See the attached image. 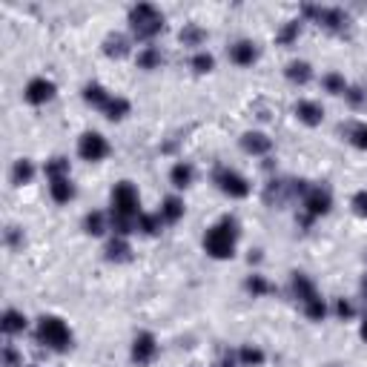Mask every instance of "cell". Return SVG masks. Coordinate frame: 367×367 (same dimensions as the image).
<instances>
[{"instance_id": "obj_2", "label": "cell", "mask_w": 367, "mask_h": 367, "mask_svg": "<svg viewBox=\"0 0 367 367\" xmlns=\"http://www.w3.org/2000/svg\"><path fill=\"white\" fill-rule=\"evenodd\" d=\"M35 336H37V344L49 347L55 353H64V350L72 347V330L66 327V321L58 318V315H43L37 321V333Z\"/></svg>"}, {"instance_id": "obj_33", "label": "cell", "mask_w": 367, "mask_h": 367, "mask_svg": "<svg viewBox=\"0 0 367 367\" xmlns=\"http://www.w3.org/2000/svg\"><path fill=\"white\" fill-rule=\"evenodd\" d=\"M321 86H325L330 95H344V92H347V80L339 72H327L325 78H321Z\"/></svg>"}, {"instance_id": "obj_22", "label": "cell", "mask_w": 367, "mask_h": 367, "mask_svg": "<svg viewBox=\"0 0 367 367\" xmlns=\"http://www.w3.org/2000/svg\"><path fill=\"white\" fill-rule=\"evenodd\" d=\"M244 290L253 296V299H261V296H270V293H275V284H270L261 272H253V275H247V282H244Z\"/></svg>"}, {"instance_id": "obj_44", "label": "cell", "mask_w": 367, "mask_h": 367, "mask_svg": "<svg viewBox=\"0 0 367 367\" xmlns=\"http://www.w3.org/2000/svg\"><path fill=\"white\" fill-rule=\"evenodd\" d=\"M23 367H35V364H23Z\"/></svg>"}, {"instance_id": "obj_1", "label": "cell", "mask_w": 367, "mask_h": 367, "mask_svg": "<svg viewBox=\"0 0 367 367\" xmlns=\"http://www.w3.org/2000/svg\"><path fill=\"white\" fill-rule=\"evenodd\" d=\"M236 241H239V221L224 215L218 224H212L204 236V250L210 258H233L236 255Z\"/></svg>"}, {"instance_id": "obj_32", "label": "cell", "mask_w": 367, "mask_h": 367, "mask_svg": "<svg viewBox=\"0 0 367 367\" xmlns=\"http://www.w3.org/2000/svg\"><path fill=\"white\" fill-rule=\"evenodd\" d=\"M43 172H46V178H64V175H69V158H64V155L49 158V161H46V167H43Z\"/></svg>"}, {"instance_id": "obj_5", "label": "cell", "mask_w": 367, "mask_h": 367, "mask_svg": "<svg viewBox=\"0 0 367 367\" xmlns=\"http://www.w3.org/2000/svg\"><path fill=\"white\" fill-rule=\"evenodd\" d=\"M333 207V195L327 187H321V184H310V190L304 193L301 198V227H310L315 218L327 215Z\"/></svg>"}, {"instance_id": "obj_20", "label": "cell", "mask_w": 367, "mask_h": 367, "mask_svg": "<svg viewBox=\"0 0 367 367\" xmlns=\"http://www.w3.org/2000/svg\"><path fill=\"white\" fill-rule=\"evenodd\" d=\"M83 101L92 104V107H98V109H107V104L112 101V95L101 86V83H86L83 86Z\"/></svg>"}, {"instance_id": "obj_4", "label": "cell", "mask_w": 367, "mask_h": 367, "mask_svg": "<svg viewBox=\"0 0 367 367\" xmlns=\"http://www.w3.org/2000/svg\"><path fill=\"white\" fill-rule=\"evenodd\" d=\"M109 201H112L109 215H115V218L138 221V215H141V210H138V207H141V195H138V190H135L132 181H118L115 187H112Z\"/></svg>"}, {"instance_id": "obj_3", "label": "cell", "mask_w": 367, "mask_h": 367, "mask_svg": "<svg viewBox=\"0 0 367 367\" xmlns=\"http://www.w3.org/2000/svg\"><path fill=\"white\" fill-rule=\"evenodd\" d=\"M129 29L138 40H152L164 29V15L152 4H138L129 9Z\"/></svg>"}, {"instance_id": "obj_34", "label": "cell", "mask_w": 367, "mask_h": 367, "mask_svg": "<svg viewBox=\"0 0 367 367\" xmlns=\"http://www.w3.org/2000/svg\"><path fill=\"white\" fill-rule=\"evenodd\" d=\"M190 66H193L198 75H207V72H212V69H215V58H212L210 52H195V55H193V61H190Z\"/></svg>"}, {"instance_id": "obj_7", "label": "cell", "mask_w": 367, "mask_h": 367, "mask_svg": "<svg viewBox=\"0 0 367 367\" xmlns=\"http://www.w3.org/2000/svg\"><path fill=\"white\" fill-rule=\"evenodd\" d=\"M212 184L229 198H247L250 195V181L236 172V169H229V167H215L212 172Z\"/></svg>"}, {"instance_id": "obj_31", "label": "cell", "mask_w": 367, "mask_h": 367, "mask_svg": "<svg viewBox=\"0 0 367 367\" xmlns=\"http://www.w3.org/2000/svg\"><path fill=\"white\" fill-rule=\"evenodd\" d=\"M181 43L184 46H201L204 40H207V32L198 26V23H184V29H181Z\"/></svg>"}, {"instance_id": "obj_37", "label": "cell", "mask_w": 367, "mask_h": 367, "mask_svg": "<svg viewBox=\"0 0 367 367\" xmlns=\"http://www.w3.org/2000/svg\"><path fill=\"white\" fill-rule=\"evenodd\" d=\"M350 207H353V212H356L359 218H367V190H359V193L353 195Z\"/></svg>"}, {"instance_id": "obj_16", "label": "cell", "mask_w": 367, "mask_h": 367, "mask_svg": "<svg viewBox=\"0 0 367 367\" xmlns=\"http://www.w3.org/2000/svg\"><path fill=\"white\" fill-rule=\"evenodd\" d=\"M296 118L307 126H318L321 121H325V109H321V104L315 101H299L296 104Z\"/></svg>"}, {"instance_id": "obj_29", "label": "cell", "mask_w": 367, "mask_h": 367, "mask_svg": "<svg viewBox=\"0 0 367 367\" xmlns=\"http://www.w3.org/2000/svg\"><path fill=\"white\" fill-rule=\"evenodd\" d=\"M301 35V20H287L282 23V29L275 32V43H282V46H293Z\"/></svg>"}, {"instance_id": "obj_25", "label": "cell", "mask_w": 367, "mask_h": 367, "mask_svg": "<svg viewBox=\"0 0 367 367\" xmlns=\"http://www.w3.org/2000/svg\"><path fill=\"white\" fill-rule=\"evenodd\" d=\"M83 229H86V233L89 236H104L107 233V229H109V218L104 215V212H86L83 215Z\"/></svg>"}, {"instance_id": "obj_10", "label": "cell", "mask_w": 367, "mask_h": 367, "mask_svg": "<svg viewBox=\"0 0 367 367\" xmlns=\"http://www.w3.org/2000/svg\"><path fill=\"white\" fill-rule=\"evenodd\" d=\"M132 361L138 364V367H147V364H152L155 361V356H158V339L152 336V333H138L135 339H132Z\"/></svg>"}, {"instance_id": "obj_15", "label": "cell", "mask_w": 367, "mask_h": 367, "mask_svg": "<svg viewBox=\"0 0 367 367\" xmlns=\"http://www.w3.org/2000/svg\"><path fill=\"white\" fill-rule=\"evenodd\" d=\"M49 195H52L55 204H69V201L75 198V184H72V178H69V175H64V178H49Z\"/></svg>"}, {"instance_id": "obj_35", "label": "cell", "mask_w": 367, "mask_h": 367, "mask_svg": "<svg viewBox=\"0 0 367 367\" xmlns=\"http://www.w3.org/2000/svg\"><path fill=\"white\" fill-rule=\"evenodd\" d=\"M347 141L359 150H367V124H356L347 129Z\"/></svg>"}, {"instance_id": "obj_30", "label": "cell", "mask_w": 367, "mask_h": 367, "mask_svg": "<svg viewBox=\"0 0 367 367\" xmlns=\"http://www.w3.org/2000/svg\"><path fill=\"white\" fill-rule=\"evenodd\" d=\"M129 112H132V104H129L126 98H121V95H112V101H109L107 109H104V115H107L109 121H124Z\"/></svg>"}, {"instance_id": "obj_6", "label": "cell", "mask_w": 367, "mask_h": 367, "mask_svg": "<svg viewBox=\"0 0 367 367\" xmlns=\"http://www.w3.org/2000/svg\"><path fill=\"white\" fill-rule=\"evenodd\" d=\"M301 15L310 18L313 23H318L321 29H327V32H336L342 35L347 26H350V15L339 6H315V4H304L301 6Z\"/></svg>"}, {"instance_id": "obj_13", "label": "cell", "mask_w": 367, "mask_h": 367, "mask_svg": "<svg viewBox=\"0 0 367 367\" xmlns=\"http://www.w3.org/2000/svg\"><path fill=\"white\" fill-rule=\"evenodd\" d=\"M241 150L247 155H270L272 152V141L264 132H244L241 135Z\"/></svg>"}, {"instance_id": "obj_26", "label": "cell", "mask_w": 367, "mask_h": 367, "mask_svg": "<svg viewBox=\"0 0 367 367\" xmlns=\"http://www.w3.org/2000/svg\"><path fill=\"white\" fill-rule=\"evenodd\" d=\"M161 64H164V55H161L158 46H144V49L138 52V66L147 69V72L161 69Z\"/></svg>"}, {"instance_id": "obj_17", "label": "cell", "mask_w": 367, "mask_h": 367, "mask_svg": "<svg viewBox=\"0 0 367 367\" xmlns=\"http://www.w3.org/2000/svg\"><path fill=\"white\" fill-rule=\"evenodd\" d=\"M26 315L20 313V310H6L4 315H0V330H4L6 336H18V333H23L26 330Z\"/></svg>"}, {"instance_id": "obj_36", "label": "cell", "mask_w": 367, "mask_h": 367, "mask_svg": "<svg viewBox=\"0 0 367 367\" xmlns=\"http://www.w3.org/2000/svg\"><path fill=\"white\" fill-rule=\"evenodd\" d=\"M4 241H6V247H12V250H20V247H23V229H20V227H6Z\"/></svg>"}, {"instance_id": "obj_18", "label": "cell", "mask_w": 367, "mask_h": 367, "mask_svg": "<svg viewBox=\"0 0 367 367\" xmlns=\"http://www.w3.org/2000/svg\"><path fill=\"white\" fill-rule=\"evenodd\" d=\"M193 178H195V169H193V164H187V161H178V164L169 169V181H172V187H178V190H187L190 184H193Z\"/></svg>"}, {"instance_id": "obj_42", "label": "cell", "mask_w": 367, "mask_h": 367, "mask_svg": "<svg viewBox=\"0 0 367 367\" xmlns=\"http://www.w3.org/2000/svg\"><path fill=\"white\" fill-rule=\"evenodd\" d=\"M359 336L367 342V315H364V321H361V327H359Z\"/></svg>"}, {"instance_id": "obj_21", "label": "cell", "mask_w": 367, "mask_h": 367, "mask_svg": "<svg viewBox=\"0 0 367 367\" xmlns=\"http://www.w3.org/2000/svg\"><path fill=\"white\" fill-rule=\"evenodd\" d=\"M284 75H287L290 83L304 86V83H310V78H313V66H310L307 61H290L287 69H284Z\"/></svg>"}, {"instance_id": "obj_24", "label": "cell", "mask_w": 367, "mask_h": 367, "mask_svg": "<svg viewBox=\"0 0 367 367\" xmlns=\"http://www.w3.org/2000/svg\"><path fill=\"white\" fill-rule=\"evenodd\" d=\"M236 359H239L241 367H261L267 356H264V350L258 344H241V350H239Z\"/></svg>"}, {"instance_id": "obj_8", "label": "cell", "mask_w": 367, "mask_h": 367, "mask_svg": "<svg viewBox=\"0 0 367 367\" xmlns=\"http://www.w3.org/2000/svg\"><path fill=\"white\" fill-rule=\"evenodd\" d=\"M78 155L89 164H98L109 155V144H107V138L101 132H83L78 138Z\"/></svg>"}, {"instance_id": "obj_11", "label": "cell", "mask_w": 367, "mask_h": 367, "mask_svg": "<svg viewBox=\"0 0 367 367\" xmlns=\"http://www.w3.org/2000/svg\"><path fill=\"white\" fill-rule=\"evenodd\" d=\"M290 290H293V299H296L301 307H307L310 301L321 299V296H318V290H315V284L307 279L304 272H293V279H290Z\"/></svg>"}, {"instance_id": "obj_38", "label": "cell", "mask_w": 367, "mask_h": 367, "mask_svg": "<svg viewBox=\"0 0 367 367\" xmlns=\"http://www.w3.org/2000/svg\"><path fill=\"white\" fill-rule=\"evenodd\" d=\"M333 310H336V315H339V318H344V321L356 315V307H353V304H350L347 299H336V304H333Z\"/></svg>"}, {"instance_id": "obj_19", "label": "cell", "mask_w": 367, "mask_h": 367, "mask_svg": "<svg viewBox=\"0 0 367 367\" xmlns=\"http://www.w3.org/2000/svg\"><path fill=\"white\" fill-rule=\"evenodd\" d=\"M104 253H107V261H115V264H124V261L132 258V247H129V241L121 239V236H115V239L107 244Z\"/></svg>"}, {"instance_id": "obj_43", "label": "cell", "mask_w": 367, "mask_h": 367, "mask_svg": "<svg viewBox=\"0 0 367 367\" xmlns=\"http://www.w3.org/2000/svg\"><path fill=\"white\" fill-rule=\"evenodd\" d=\"M361 296H364V301H367V272H364V279H361Z\"/></svg>"}, {"instance_id": "obj_14", "label": "cell", "mask_w": 367, "mask_h": 367, "mask_svg": "<svg viewBox=\"0 0 367 367\" xmlns=\"http://www.w3.org/2000/svg\"><path fill=\"white\" fill-rule=\"evenodd\" d=\"M104 55H107V58H115V61L126 58V55H129V37L121 35V32H109V35L104 37Z\"/></svg>"}, {"instance_id": "obj_41", "label": "cell", "mask_w": 367, "mask_h": 367, "mask_svg": "<svg viewBox=\"0 0 367 367\" xmlns=\"http://www.w3.org/2000/svg\"><path fill=\"white\" fill-rule=\"evenodd\" d=\"M215 367H241V364H239L236 356H224L221 361H215Z\"/></svg>"}, {"instance_id": "obj_28", "label": "cell", "mask_w": 367, "mask_h": 367, "mask_svg": "<svg viewBox=\"0 0 367 367\" xmlns=\"http://www.w3.org/2000/svg\"><path fill=\"white\" fill-rule=\"evenodd\" d=\"M161 224H164V218L158 212H141V215H138V221H135V227L141 229L144 236H158L161 233Z\"/></svg>"}, {"instance_id": "obj_39", "label": "cell", "mask_w": 367, "mask_h": 367, "mask_svg": "<svg viewBox=\"0 0 367 367\" xmlns=\"http://www.w3.org/2000/svg\"><path fill=\"white\" fill-rule=\"evenodd\" d=\"M4 367H23L20 353H18L12 344H6V347H4Z\"/></svg>"}, {"instance_id": "obj_9", "label": "cell", "mask_w": 367, "mask_h": 367, "mask_svg": "<svg viewBox=\"0 0 367 367\" xmlns=\"http://www.w3.org/2000/svg\"><path fill=\"white\" fill-rule=\"evenodd\" d=\"M55 92H58V86L49 78H32L26 83V89H23V98L32 107H43V104H49L55 98Z\"/></svg>"}, {"instance_id": "obj_40", "label": "cell", "mask_w": 367, "mask_h": 367, "mask_svg": "<svg viewBox=\"0 0 367 367\" xmlns=\"http://www.w3.org/2000/svg\"><path fill=\"white\" fill-rule=\"evenodd\" d=\"M344 98H347V101H350L353 107H361L367 95H364V92H361L359 86H347V92H344Z\"/></svg>"}, {"instance_id": "obj_23", "label": "cell", "mask_w": 367, "mask_h": 367, "mask_svg": "<svg viewBox=\"0 0 367 367\" xmlns=\"http://www.w3.org/2000/svg\"><path fill=\"white\" fill-rule=\"evenodd\" d=\"M158 215L164 218V224H178V221L184 218V201H181V198H175V195L164 198V204H161Z\"/></svg>"}, {"instance_id": "obj_27", "label": "cell", "mask_w": 367, "mask_h": 367, "mask_svg": "<svg viewBox=\"0 0 367 367\" xmlns=\"http://www.w3.org/2000/svg\"><path fill=\"white\" fill-rule=\"evenodd\" d=\"M32 178H35V164H32L29 158L15 161V167H12V184H15V187H23V184H32Z\"/></svg>"}, {"instance_id": "obj_12", "label": "cell", "mask_w": 367, "mask_h": 367, "mask_svg": "<svg viewBox=\"0 0 367 367\" xmlns=\"http://www.w3.org/2000/svg\"><path fill=\"white\" fill-rule=\"evenodd\" d=\"M229 61H233L236 66H253L258 61V49L253 40H236L233 46H229Z\"/></svg>"}]
</instances>
